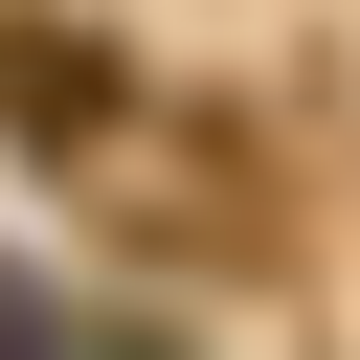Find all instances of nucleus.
<instances>
[{
    "label": "nucleus",
    "mask_w": 360,
    "mask_h": 360,
    "mask_svg": "<svg viewBox=\"0 0 360 360\" xmlns=\"http://www.w3.org/2000/svg\"><path fill=\"white\" fill-rule=\"evenodd\" d=\"M0 360H45V292H22V270H0Z\"/></svg>",
    "instance_id": "f257e3e1"
}]
</instances>
